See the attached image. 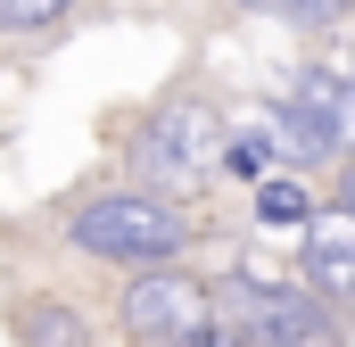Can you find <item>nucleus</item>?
Instances as JSON below:
<instances>
[{
  "mask_svg": "<svg viewBox=\"0 0 355 347\" xmlns=\"http://www.w3.org/2000/svg\"><path fill=\"white\" fill-rule=\"evenodd\" d=\"M75 0H0V33H33V25H58Z\"/></svg>",
  "mask_w": 355,
  "mask_h": 347,
  "instance_id": "1a4fd4ad",
  "label": "nucleus"
},
{
  "mask_svg": "<svg viewBox=\"0 0 355 347\" xmlns=\"http://www.w3.org/2000/svg\"><path fill=\"white\" fill-rule=\"evenodd\" d=\"M17 339H25V347H83L91 331H83V314H75V306H50V298H33V306L17 314Z\"/></svg>",
  "mask_w": 355,
  "mask_h": 347,
  "instance_id": "0eeeda50",
  "label": "nucleus"
},
{
  "mask_svg": "<svg viewBox=\"0 0 355 347\" xmlns=\"http://www.w3.org/2000/svg\"><path fill=\"white\" fill-rule=\"evenodd\" d=\"M347 124H355V99H347V83H339L331 67H306V75L289 83L281 149H289L297 166H331V158L347 149Z\"/></svg>",
  "mask_w": 355,
  "mask_h": 347,
  "instance_id": "7ed1b4c3",
  "label": "nucleus"
},
{
  "mask_svg": "<svg viewBox=\"0 0 355 347\" xmlns=\"http://www.w3.org/2000/svg\"><path fill=\"white\" fill-rule=\"evenodd\" d=\"M306 215H314V198L297 182H257V223L265 232H306Z\"/></svg>",
  "mask_w": 355,
  "mask_h": 347,
  "instance_id": "6e6552de",
  "label": "nucleus"
},
{
  "mask_svg": "<svg viewBox=\"0 0 355 347\" xmlns=\"http://www.w3.org/2000/svg\"><path fill=\"white\" fill-rule=\"evenodd\" d=\"M306 281H314V298H347V281H355V215L347 207L306 215Z\"/></svg>",
  "mask_w": 355,
  "mask_h": 347,
  "instance_id": "39448f33",
  "label": "nucleus"
},
{
  "mask_svg": "<svg viewBox=\"0 0 355 347\" xmlns=\"http://www.w3.org/2000/svg\"><path fill=\"white\" fill-rule=\"evenodd\" d=\"M207 323H215V298H207V281H190V273H141V281L124 289V331L149 339V347H190Z\"/></svg>",
  "mask_w": 355,
  "mask_h": 347,
  "instance_id": "20e7f679",
  "label": "nucleus"
},
{
  "mask_svg": "<svg viewBox=\"0 0 355 347\" xmlns=\"http://www.w3.org/2000/svg\"><path fill=\"white\" fill-rule=\"evenodd\" d=\"M223 116L207 108V99H174V108H157L149 116V133H141V166L157 174V190H198V182H215L223 174Z\"/></svg>",
  "mask_w": 355,
  "mask_h": 347,
  "instance_id": "f257e3e1",
  "label": "nucleus"
},
{
  "mask_svg": "<svg viewBox=\"0 0 355 347\" xmlns=\"http://www.w3.org/2000/svg\"><path fill=\"white\" fill-rule=\"evenodd\" d=\"M75 248L91 257H116V264H157L182 248V215L149 190H124V198H91L75 215Z\"/></svg>",
  "mask_w": 355,
  "mask_h": 347,
  "instance_id": "f03ea898",
  "label": "nucleus"
},
{
  "mask_svg": "<svg viewBox=\"0 0 355 347\" xmlns=\"http://www.w3.org/2000/svg\"><path fill=\"white\" fill-rule=\"evenodd\" d=\"M240 8H257V17H297V25H331L347 0H240Z\"/></svg>",
  "mask_w": 355,
  "mask_h": 347,
  "instance_id": "9d476101",
  "label": "nucleus"
},
{
  "mask_svg": "<svg viewBox=\"0 0 355 347\" xmlns=\"http://www.w3.org/2000/svg\"><path fill=\"white\" fill-rule=\"evenodd\" d=\"M265 339L272 347H339V323H331L314 298H281L265 314Z\"/></svg>",
  "mask_w": 355,
  "mask_h": 347,
  "instance_id": "423d86ee",
  "label": "nucleus"
}]
</instances>
